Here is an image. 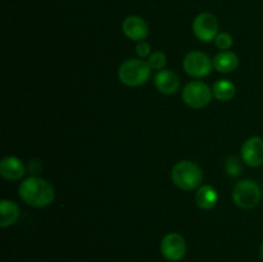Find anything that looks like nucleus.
I'll use <instances>...</instances> for the list:
<instances>
[{"label":"nucleus","mask_w":263,"mask_h":262,"mask_svg":"<svg viewBox=\"0 0 263 262\" xmlns=\"http://www.w3.org/2000/svg\"><path fill=\"white\" fill-rule=\"evenodd\" d=\"M174 184L182 190H193L203 181V171L192 161H181L174 166L171 171Z\"/></svg>","instance_id":"7ed1b4c3"},{"label":"nucleus","mask_w":263,"mask_h":262,"mask_svg":"<svg viewBox=\"0 0 263 262\" xmlns=\"http://www.w3.org/2000/svg\"><path fill=\"white\" fill-rule=\"evenodd\" d=\"M259 256H261V258L263 259V241L261 246H259Z\"/></svg>","instance_id":"412c9836"},{"label":"nucleus","mask_w":263,"mask_h":262,"mask_svg":"<svg viewBox=\"0 0 263 262\" xmlns=\"http://www.w3.org/2000/svg\"><path fill=\"white\" fill-rule=\"evenodd\" d=\"M26 174L25 164L22 163L20 158L17 157H5L0 162V175L4 177L5 180H9V181H15V180H20L21 177H23V175Z\"/></svg>","instance_id":"f8f14e48"},{"label":"nucleus","mask_w":263,"mask_h":262,"mask_svg":"<svg viewBox=\"0 0 263 262\" xmlns=\"http://www.w3.org/2000/svg\"><path fill=\"white\" fill-rule=\"evenodd\" d=\"M122 31L130 40L143 41L149 35L148 23L139 15H128L122 22Z\"/></svg>","instance_id":"9d476101"},{"label":"nucleus","mask_w":263,"mask_h":262,"mask_svg":"<svg viewBox=\"0 0 263 262\" xmlns=\"http://www.w3.org/2000/svg\"><path fill=\"white\" fill-rule=\"evenodd\" d=\"M241 158L248 166L259 167L263 164V139L252 136L241 146Z\"/></svg>","instance_id":"1a4fd4ad"},{"label":"nucleus","mask_w":263,"mask_h":262,"mask_svg":"<svg viewBox=\"0 0 263 262\" xmlns=\"http://www.w3.org/2000/svg\"><path fill=\"white\" fill-rule=\"evenodd\" d=\"M186 240L181 234L170 233L161 241L162 256L170 262L181 261L186 254Z\"/></svg>","instance_id":"423d86ee"},{"label":"nucleus","mask_w":263,"mask_h":262,"mask_svg":"<svg viewBox=\"0 0 263 262\" xmlns=\"http://www.w3.org/2000/svg\"><path fill=\"white\" fill-rule=\"evenodd\" d=\"M148 63L152 69H158V71H161V69H163L164 66H166L167 57L164 55L162 51H156V53L149 55Z\"/></svg>","instance_id":"f3484780"},{"label":"nucleus","mask_w":263,"mask_h":262,"mask_svg":"<svg viewBox=\"0 0 263 262\" xmlns=\"http://www.w3.org/2000/svg\"><path fill=\"white\" fill-rule=\"evenodd\" d=\"M154 85L163 94H175L180 87V80L175 72L170 69H161L154 76Z\"/></svg>","instance_id":"9b49d317"},{"label":"nucleus","mask_w":263,"mask_h":262,"mask_svg":"<svg viewBox=\"0 0 263 262\" xmlns=\"http://www.w3.org/2000/svg\"><path fill=\"white\" fill-rule=\"evenodd\" d=\"M18 195L21 199L32 207H46L55 198L53 185L45 179L31 176L21 182L18 188Z\"/></svg>","instance_id":"f257e3e1"},{"label":"nucleus","mask_w":263,"mask_h":262,"mask_svg":"<svg viewBox=\"0 0 263 262\" xmlns=\"http://www.w3.org/2000/svg\"><path fill=\"white\" fill-rule=\"evenodd\" d=\"M152 68L144 59H127L118 69V79L126 86H140L151 79Z\"/></svg>","instance_id":"f03ea898"},{"label":"nucleus","mask_w":263,"mask_h":262,"mask_svg":"<svg viewBox=\"0 0 263 262\" xmlns=\"http://www.w3.org/2000/svg\"><path fill=\"white\" fill-rule=\"evenodd\" d=\"M216 46L222 51H226L233 46V36L228 32H221L215 39Z\"/></svg>","instance_id":"a211bd4d"},{"label":"nucleus","mask_w":263,"mask_h":262,"mask_svg":"<svg viewBox=\"0 0 263 262\" xmlns=\"http://www.w3.org/2000/svg\"><path fill=\"white\" fill-rule=\"evenodd\" d=\"M261 188L253 180H241L233 189L234 203L243 210L256 207L261 200Z\"/></svg>","instance_id":"20e7f679"},{"label":"nucleus","mask_w":263,"mask_h":262,"mask_svg":"<svg viewBox=\"0 0 263 262\" xmlns=\"http://www.w3.org/2000/svg\"><path fill=\"white\" fill-rule=\"evenodd\" d=\"M193 32L200 41L210 43L218 35V21L212 13H200L193 21Z\"/></svg>","instance_id":"6e6552de"},{"label":"nucleus","mask_w":263,"mask_h":262,"mask_svg":"<svg viewBox=\"0 0 263 262\" xmlns=\"http://www.w3.org/2000/svg\"><path fill=\"white\" fill-rule=\"evenodd\" d=\"M185 72L192 77H204L211 73L213 68V62L210 57L202 51H190L185 55L182 62Z\"/></svg>","instance_id":"0eeeda50"},{"label":"nucleus","mask_w":263,"mask_h":262,"mask_svg":"<svg viewBox=\"0 0 263 262\" xmlns=\"http://www.w3.org/2000/svg\"><path fill=\"white\" fill-rule=\"evenodd\" d=\"M226 170L230 176H238L241 172V166L235 157H229L226 161Z\"/></svg>","instance_id":"6ab92c4d"},{"label":"nucleus","mask_w":263,"mask_h":262,"mask_svg":"<svg viewBox=\"0 0 263 262\" xmlns=\"http://www.w3.org/2000/svg\"><path fill=\"white\" fill-rule=\"evenodd\" d=\"M136 54H138L140 58H145L151 54V45L146 43L145 40L139 41L138 45H136Z\"/></svg>","instance_id":"aec40b11"},{"label":"nucleus","mask_w":263,"mask_h":262,"mask_svg":"<svg viewBox=\"0 0 263 262\" xmlns=\"http://www.w3.org/2000/svg\"><path fill=\"white\" fill-rule=\"evenodd\" d=\"M238 66L239 58L233 51H221L213 59V67L222 73H230V72L235 71Z\"/></svg>","instance_id":"ddd939ff"},{"label":"nucleus","mask_w":263,"mask_h":262,"mask_svg":"<svg viewBox=\"0 0 263 262\" xmlns=\"http://www.w3.org/2000/svg\"><path fill=\"white\" fill-rule=\"evenodd\" d=\"M236 87L235 85L231 81L228 80H220V81L216 82L212 87V92L215 95V98L220 102H228L231 100L235 95Z\"/></svg>","instance_id":"dca6fc26"},{"label":"nucleus","mask_w":263,"mask_h":262,"mask_svg":"<svg viewBox=\"0 0 263 262\" xmlns=\"http://www.w3.org/2000/svg\"><path fill=\"white\" fill-rule=\"evenodd\" d=\"M20 217V208L14 202L3 199L0 202V226L8 228L13 225Z\"/></svg>","instance_id":"2eb2a0df"},{"label":"nucleus","mask_w":263,"mask_h":262,"mask_svg":"<svg viewBox=\"0 0 263 262\" xmlns=\"http://www.w3.org/2000/svg\"><path fill=\"white\" fill-rule=\"evenodd\" d=\"M218 194L211 185H202L195 193V202L203 210H211L217 204Z\"/></svg>","instance_id":"4468645a"},{"label":"nucleus","mask_w":263,"mask_h":262,"mask_svg":"<svg viewBox=\"0 0 263 262\" xmlns=\"http://www.w3.org/2000/svg\"><path fill=\"white\" fill-rule=\"evenodd\" d=\"M212 95L213 92L210 86L202 81L189 82L182 90V99L185 104L195 109H200L210 104Z\"/></svg>","instance_id":"39448f33"}]
</instances>
